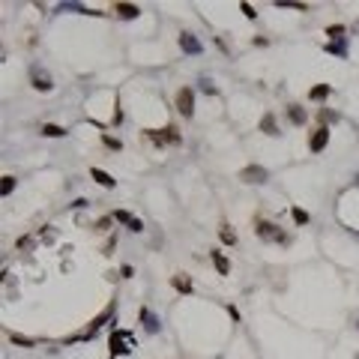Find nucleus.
Returning <instances> with one entry per match:
<instances>
[{
  "instance_id": "f257e3e1",
  "label": "nucleus",
  "mask_w": 359,
  "mask_h": 359,
  "mask_svg": "<svg viewBox=\"0 0 359 359\" xmlns=\"http://www.w3.org/2000/svg\"><path fill=\"white\" fill-rule=\"evenodd\" d=\"M177 111H180L183 117H192V114H195V90H192V87H183V90L177 93Z\"/></svg>"
},
{
  "instance_id": "f03ea898",
  "label": "nucleus",
  "mask_w": 359,
  "mask_h": 359,
  "mask_svg": "<svg viewBox=\"0 0 359 359\" xmlns=\"http://www.w3.org/2000/svg\"><path fill=\"white\" fill-rule=\"evenodd\" d=\"M255 234H258L261 240H270V243H288V237H285V234H282L273 222H258Z\"/></svg>"
},
{
  "instance_id": "7ed1b4c3",
  "label": "nucleus",
  "mask_w": 359,
  "mask_h": 359,
  "mask_svg": "<svg viewBox=\"0 0 359 359\" xmlns=\"http://www.w3.org/2000/svg\"><path fill=\"white\" fill-rule=\"evenodd\" d=\"M267 168H261V165H249V168H243L240 171V180L243 183H267Z\"/></svg>"
},
{
  "instance_id": "20e7f679",
  "label": "nucleus",
  "mask_w": 359,
  "mask_h": 359,
  "mask_svg": "<svg viewBox=\"0 0 359 359\" xmlns=\"http://www.w3.org/2000/svg\"><path fill=\"white\" fill-rule=\"evenodd\" d=\"M180 48L189 51V54H201V42H198L192 33H180Z\"/></svg>"
},
{
  "instance_id": "39448f33",
  "label": "nucleus",
  "mask_w": 359,
  "mask_h": 359,
  "mask_svg": "<svg viewBox=\"0 0 359 359\" xmlns=\"http://www.w3.org/2000/svg\"><path fill=\"white\" fill-rule=\"evenodd\" d=\"M327 141H330V129H327V126H321V129L315 132V138H312V150H315V153H321V150L327 147Z\"/></svg>"
},
{
  "instance_id": "423d86ee",
  "label": "nucleus",
  "mask_w": 359,
  "mask_h": 359,
  "mask_svg": "<svg viewBox=\"0 0 359 359\" xmlns=\"http://www.w3.org/2000/svg\"><path fill=\"white\" fill-rule=\"evenodd\" d=\"M90 174H93V180H96V183H99V186H105V189H114V186H117V180H114V177H111V174H105V171H102V168H93V171H90Z\"/></svg>"
},
{
  "instance_id": "0eeeda50",
  "label": "nucleus",
  "mask_w": 359,
  "mask_h": 359,
  "mask_svg": "<svg viewBox=\"0 0 359 359\" xmlns=\"http://www.w3.org/2000/svg\"><path fill=\"white\" fill-rule=\"evenodd\" d=\"M213 264H216V270H219L222 276H228V273H231V264H228V258H225L219 249H213Z\"/></svg>"
},
{
  "instance_id": "6e6552de",
  "label": "nucleus",
  "mask_w": 359,
  "mask_h": 359,
  "mask_svg": "<svg viewBox=\"0 0 359 359\" xmlns=\"http://www.w3.org/2000/svg\"><path fill=\"white\" fill-rule=\"evenodd\" d=\"M114 12H117V15H123V18H135L141 9H138L135 3H117V6H114Z\"/></svg>"
},
{
  "instance_id": "1a4fd4ad",
  "label": "nucleus",
  "mask_w": 359,
  "mask_h": 359,
  "mask_svg": "<svg viewBox=\"0 0 359 359\" xmlns=\"http://www.w3.org/2000/svg\"><path fill=\"white\" fill-rule=\"evenodd\" d=\"M42 135H45V138H63V135H66V129H63V126H57V123H45V126H42Z\"/></svg>"
},
{
  "instance_id": "9d476101",
  "label": "nucleus",
  "mask_w": 359,
  "mask_h": 359,
  "mask_svg": "<svg viewBox=\"0 0 359 359\" xmlns=\"http://www.w3.org/2000/svg\"><path fill=\"white\" fill-rule=\"evenodd\" d=\"M261 129H264L267 135H279V126H276V117H273V114H264V120H261Z\"/></svg>"
},
{
  "instance_id": "9b49d317",
  "label": "nucleus",
  "mask_w": 359,
  "mask_h": 359,
  "mask_svg": "<svg viewBox=\"0 0 359 359\" xmlns=\"http://www.w3.org/2000/svg\"><path fill=\"white\" fill-rule=\"evenodd\" d=\"M171 285H174L180 294H192V282H189L186 276H174V279H171Z\"/></svg>"
},
{
  "instance_id": "f8f14e48",
  "label": "nucleus",
  "mask_w": 359,
  "mask_h": 359,
  "mask_svg": "<svg viewBox=\"0 0 359 359\" xmlns=\"http://www.w3.org/2000/svg\"><path fill=\"white\" fill-rule=\"evenodd\" d=\"M288 117H291L297 126H303V123H306V111H303L300 105H291V108H288Z\"/></svg>"
},
{
  "instance_id": "ddd939ff",
  "label": "nucleus",
  "mask_w": 359,
  "mask_h": 359,
  "mask_svg": "<svg viewBox=\"0 0 359 359\" xmlns=\"http://www.w3.org/2000/svg\"><path fill=\"white\" fill-rule=\"evenodd\" d=\"M33 87H36L39 93H48V90H51V78H48V75H45V78H42V75H33Z\"/></svg>"
},
{
  "instance_id": "4468645a",
  "label": "nucleus",
  "mask_w": 359,
  "mask_h": 359,
  "mask_svg": "<svg viewBox=\"0 0 359 359\" xmlns=\"http://www.w3.org/2000/svg\"><path fill=\"white\" fill-rule=\"evenodd\" d=\"M219 237H222V243H228V246H237V234H234L228 225H222V228H219Z\"/></svg>"
},
{
  "instance_id": "2eb2a0df",
  "label": "nucleus",
  "mask_w": 359,
  "mask_h": 359,
  "mask_svg": "<svg viewBox=\"0 0 359 359\" xmlns=\"http://www.w3.org/2000/svg\"><path fill=\"white\" fill-rule=\"evenodd\" d=\"M141 321L147 324V330H150V333H159V321H156V318H153L147 309H141Z\"/></svg>"
},
{
  "instance_id": "dca6fc26",
  "label": "nucleus",
  "mask_w": 359,
  "mask_h": 359,
  "mask_svg": "<svg viewBox=\"0 0 359 359\" xmlns=\"http://www.w3.org/2000/svg\"><path fill=\"white\" fill-rule=\"evenodd\" d=\"M111 354H129V348H123V342H120V333L111 336Z\"/></svg>"
},
{
  "instance_id": "f3484780",
  "label": "nucleus",
  "mask_w": 359,
  "mask_h": 359,
  "mask_svg": "<svg viewBox=\"0 0 359 359\" xmlns=\"http://www.w3.org/2000/svg\"><path fill=\"white\" fill-rule=\"evenodd\" d=\"M309 96H312V99H327V96H330V84H318Z\"/></svg>"
},
{
  "instance_id": "a211bd4d",
  "label": "nucleus",
  "mask_w": 359,
  "mask_h": 359,
  "mask_svg": "<svg viewBox=\"0 0 359 359\" xmlns=\"http://www.w3.org/2000/svg\"><path fill=\"white\" fill-rule=\"evenodd\" d=\"M12 189H15V177H3V183H0V195H12Z\"/></svg>"
},
{
  "instance_id": "6ab92c4d",
  "label": "nucleus",
  "mask_w": 359,
  "mask_h": 359,
  "mask_svg": "<svg viewBox=\"0 0 359 359\" xmlns=\"http://www.w3.org/2000/svg\"><path fill=\"white\" fill-rule=\"evenodd\" d=\"M294 222H297V225H309V213L300 210V207H294Z\"/></svg>"
},
{
  "instance_id": "aec40b11",
  "label": "nucleus",
  "mask_w": 359,
  "mask_h": 359,
  "mask_svg": "<svg viewBox=\"0 0 359 359\" xmlns=\"http://www.w3.org/2000/svg\"><path fill=\"white\" fill-rule=\"evenodd\" d=\"M12 345H21V348H33L36 339H27V336H12Z\"/></svg>"
},
{
  "instance_id": "412c9836",
  "label": "nucleus",
  "mask_w": 359,
  "mask_h": 359,
  "mask_svg": "<svg viewBox=\"0 0 359 359\" xmlns=\"http://www.w3.org/2000/svg\"><path fill=\"white\" fill-rule=\"evenodd\" d=\"M342 33H345V27H342V24H333V27H327V36H333V39H336V36H342Z\"/></svg>"
},
{
  "instance_id": "4be33fe9",
  "label": "nucleus",
  "mask_w": 359,
  "mask_h": 359,
  "mask_svg": "<svg viewBox=\"0 0 359 359\" xmlns=\"http://www.w3.org/2000/svg\"><path fill=\"white\" fill-rule=\"evenodd\" d=\"M327 51H333V54H345V42H330Z\"/></svg>"
},
{
  "instance_id": "5701e85b",
  "label": "nucleus",
  "mask_w": 359,
  "mask_h": 359,
  "mask_svg": "<svg viewBox=\"0 0 359 359\" xmlns=\"http://www.w3.org/2000/svg\"><path fill=\"white\" fill-rule=\"evenodd\" d=\"M102 141H105V147H111V150H120V147H123V144H120L117 138H111V135H105Z\"/></svg>"
},
{
  "instance_id": "b1692460",
  "label": "nucleus",
  "mask_w": 359,
  "mask_h": 359,
  "mask_svg": "<svg viewBox=\"0 0 359 359\" xmlns=\"http://www.w3.org/2000/svg\"><path fill=\"white\" fill-rule=\"evenodd\" d=\"M114 219H117V222H123V225H129V222H132V216H129L126 210H117V213H114Z\"/></svg>"
},
{
  "instance_id": "393cba45",
  "label": "nucleus",
  "mask_w": 359,
  "mask_h": 359,
  "mask_svg": "<svg viewBox=\"0 0 359 359\" xmlns=\"http://www.w3.org/2000/svg\"><path fill=\"white\" fill-rule=\"evenodd\" d=\"M240 9H243V12H246V18H255V15H258V12H255V9H252V3H240Z\"/></svg>"
},
{
  "instance_id": "a878e982",
  "label": "nucleus",
  "mask_w": 359,
  "mask_h": 359,
  "mask_svg": "<svg viewBox=\"0 0 359 359\" xmlns=\"http://www.w3.org/2000/svg\"><path fill=\"white\" fill-rule=\"evenodd\" d=\"M129 231H135V234L144 231V222H141V219H132V222H129Z\"/></svg>"
},
{
  "instance_id": "bb28decb",
  "label": "nucleus",
  "mask_w": 359,
  "mask_h": 359,
  "mask_svg": "<svg viewBox=\"0 0 359 359\" xmlns=\"http://www.w3.org/2000/svg\"><path fill=\"white\" fill-rule=\"evenodd\" d=\"M108 225H111V219H99V225H96V231H108Z\"/></svg>"
},
{
  "instance_id": "cd10ccee",
  "label": "nucleus",
  "mask_w": 359,
  "mask_h": 359,
  "mask_svg": "<svg viewBox=\"0 0 359 359\" xmlns=\"http://www.w3.org/2000/svg\"><path fill=\"white\" fill-rule=\"evenodd\" d=\"M201 87H204V93H216V87H213L210 81H201Z\"/></svg>"
},
{
  "instance_id": "c85d7f7f",
  "label": "nucleus",
  "mask_w": 359,
  "mask_h": 359,
  "mask_svg": "<svg viewBox=\"0 0 359 359\" xmlns=\"http://www.w3.org/2000/svg\"><path fill=\"white\" fill-rule=\"evenodd\" d=\"M357 183H359V177H357Z\"/></svg>"
}]
</instances>
